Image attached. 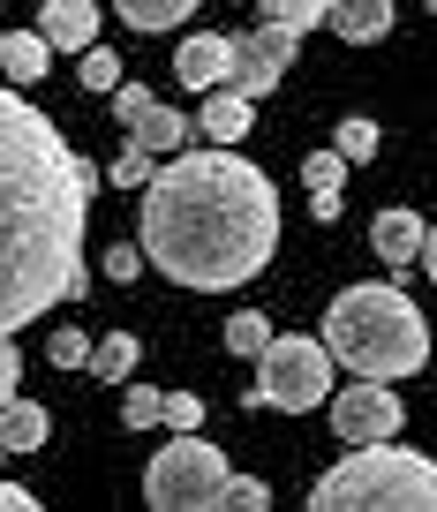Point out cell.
Returning a JSON list of instances; mask_svg holds the SVG:
<instances>
[{"mask_svg":"<svg viewBox=\"0 0 437 512\" xmlns=\"http://www.w3.org/2000/svg\"><path fill=\"white\" fill-rule=\"evenodd\" d=\"M91 196L98 166L16 83H0V339L83 294Z\"/></svg>","mask_w":437,"mask_h":512,"instance_id":"6da1fadb","label":"cell"},{"mask_svg":"<svg viewBox=\"0 0 437 512\" xmlns=\"http://www.w3.org/2000/svg\"><path fill=\"white\" fill-rule=\"evenodd\" d=\"M144 264L189 294H234L279 249V189L234 144H181L144 181Z\"/></svg>","mask_w":437,"mask_h":512,"instance_id":"7a4b0ae2","label":"cell"},{"mask_svg":"<svg viewBox=\"0 0 437 512\" xmlns=\"http://www.w3.org/2000/svg\"><path fill=\"white\" fill-rule=\"evenodd\" d=\"M324 354L332 369H355V377L400 384L430 362V324L407 302L392 279H370V287H340L332 309H324Z\"/></svg>","mask_w":437,"mask_h":512,"instance_id":"3957f363","label":"cell"},{"mask_svg":"<svg viewBox=\"0 0 437 512\" xmlns=\"http://www.w3.org/2000/svg\"><path fill=\"white\" fill-rule=\"evenodd\" d=\"M309 512H437V460L392 437L347 445L340 467L309 482Z\"/></svg>","mask_w":437,"mask_h":512,"instance_id":"277c9868","label":"cell"},{"mask_svg":"<svg viewBox=\"0 0 437 512\" xmlns=\"http://www.w3.org/2000/svg\"><path fill=\"white\" fill-rule=\"evenodd\" d=\"M332 400V354L309 332H272L257 347V384L242 392V407H287V415H309V407Z\"/></svg>","mask_w":437,"mask_h":512,"instance_id":"5b68a950","label":"cell"},{"mask_svg":"<svg viewBox=\"0 0 437 512\" xmlns=\"http://www.w3.org/2000/svg\"><path fill=\"white\" fill-rule=\"evenodd\" d=\"M227 452L204 445V430H181L174 445L151 460L144 475V505L151 512H219V497H227Z\"/></svg>","mask_w":437,"mask_h":512,"instance_id":"8992f818","label":"cell"},{"mask_svg":"<svg viewBox=\"0 0 437 512\" xmlns=\"http://www.w3.org/2000/svg\"><path fill=\"white\" fill-rule=\"evenodd\" d=\"M407 407L392 400V384L377 377H355L347 392H332V430H340V445H377V437H400Z\"/></svg>","mask_w":437,"mask_h":512,"instance_id":"52a82bcc","label":"cell"},{"mask_svg":"<svg viewBox=\"0 0 437 512\" xmlns=\"http://www.w3.org/2000/svg\"><path fill=\"white\" fill-rule=\"evenodd\" d=\"M114 121H121V136L129 144H144L151 159H174L181 144H189V113H174V106H159L151 91H136V83H114Z\"/></svg>","mask_w":437,"mask_h":512,"instance_id":"ba28073f","label":"cell"},{"mask_svg":"<svg viewBox=\"0 0 437 512\" xmlns=\"http://www.w3.org/2000/svg\"><path fill=\"white\" fill-rule=\"evenodd\" d=\"M294 46H302L294 31H279V23H257L249 38H234V76H227V83H234L242 98H272L279 76L294 68Z\"/></svg>","mask_w":437,"mask_h":512,"instance_id":"9c48e42d","label":"cell"},{"mask_svg":"<svg viewBox=\"0 0 437 512\" xmlns=\"http://www.w3.org/2000/svg\"><path fill=\"white\" fill-rule=\"evenodd\" d=\"M174 76L189 83V91H219V83L234 76V38H219V31H189L174 46Z\"/></svg>","mask_w":437,"mask_h":512,"instance_id":"30bf717a","label":"cell"},{"mask_svg":"<svg viewBox=\"0 0 437 512\" xmlns=\"http://www.w3.org/2000/svg\"><path fill=\"white\" fill-rule=\"evenodd\" d=\"M38 38L53 53H83L98 38V0H46L38 8Z\"/></svg>","mask_w":437,"mask_h":512,"instance_id":"8fae6325","label":"cell"},{"mask_svg":"<svg viewBox=\"0 0 437 512\" xmlns=\"http://www.w3.org/2000/svg\"><path fill=\"white\" fill-rule=\"evenodd\" d=\"M392 8L400 0H324V23L347 38V46H377L392 31Z\"/></svg>","mask_w":437,"mask_h":512,"instance_id":"7c38bea8","label":"cell"},{"mask_svg":"<svg viewBox=\"0 0 437 512\" xmlns=\"http://www.w3.org/2000/svg\"><path fill=\"white\" fill-rule=\"evenodd\" d=\"M204 144H242L249 136V121H257V98H242L234 83H219V91H204Z\"/></svg>","mask_w":437,"mask_h":512,"instance_id":"4fadbf2b","label":"cell"},{"mask_svg":"<svg viewBox=\"0 0 437 512\" xmlns=\"http://www.w3.org/2000/svg\"><path fill=\"white\" fill-rule=\"evenodd\" d=\"M46 68H53V46L38 31H0V76L16 83V91H31Z\"/></svg>","mask_w":437,"mask_h":512,"instance_id":"5bb4252c","label":"cell"},{"mask_svg":"<svg viewBox=\"0 0 437 512\" xmlns=\"http://www.w3.org/2000/svg\"><path fill=\"white\" fill-rule=\"evenodd\" d=\"M370 249L385 256V272H400V264H415V249H422V219L415 211H377V226H370Z\"/></svg>","mask_w":437,"mask_h":512,"instance_id":"9a60e30c","label":"cell"},{"mask_svg":"<svg viewBox=\"0 0 437 512\" xmlns=\"http://www.w3.org/2000/svg\"><path fill=\"white\" fill-rule=\"evenodd\" d=\"M46 437H53V415L38 400H16V392L0 400V445H8V452H38Z\"/></svg>","mask_w":437,"mask_h":512,"instance_id":"2e32d148","label":"cell"},{"mask_svg":"<svg viewBox=\"0 0 437 512\" xmlns=\"http://www.w3.org/2000/svg\"><path fill=\"white\" fill-rule=\"evenodd\" d=\"M302 181H309V211L332 226V219H340V189H347V159H340V151H317V159L302 166Z\"/></svg>","mask_w":437,"mask_h":512,"instance_id":"e0dca14e","label":"cell"},{"mask_svg":"<svg viewBox=\"0 0 437 512\" xmlns=\"http://www.w3.org/2000/svg\"><path fill=\"white\" fill-rule=\"evenodd\" d=\"M136 362H144L136 332H106V339L91 347V377H106V384H129V377H136Z\"/></svg>","mask_w":437,"mask_h":512,"instance_id":"ac0fdd59","label":"cell"},{"mask_svg":"<svg viewBox=\"0 0 437 512\" xmlns=\"http://www.w3.org/2000/svg\"><path fill=\"white\" fill-rule=\"evenodd\" d=\"M114 8L129 31H174V23H189L196 0H114Z\"/></svg>","mask_w":437,"mask_h":512,"instance_id":"d6986e66","label":"cell"},{"mask_svg":"<svg viewBox=\"0 0 437 512\" xmlns=\"http://www.w3.org/2000/svg\"><path fill=\"white\" fill-rule=\"evenodd\" d=\"M257 23H279V31H317L324 23V0H257Z\"/></svg>","mask_w":437,"mask_h":512,"instance_id":"ffe728a7","label":"cell"},{"mask_svg":"<svg viewBox=\"0 0 437 512\" xmlns=\"http://www.w3.org/2000/svg\"><path fill=\"white\" fill-rule=\"evenodd\" d=\"M332 151H340L347 166L377 159V121H370V113H347V121H340V144H332Z\"/></svg>","mask_w":437,"mask_h":512,"instance_id":"44dd1931","label":"cell"},{"mask_svg":"<svg viewBox=\"0 0 437 512\" xmlns=\"http://www.w3.org/2000/svg\"><path fill=\"white\" fill-rule=\"evenodd\" d=\"M98 181H114V189H144V181H151V151L144 144H121V159L98 166Z\"/></svg>","mask_w":437,"mask_h":512,"instance_id":"7402d4cb","label":"cell"},{"mask_svg":"<svg viewBox=\"0 0 437 512\" xmlns=\"http://www.w3.org/2000/svg\"><path fill=\"white\" fill-rule=\"evenodd\" d=\"M264 339H272V324H264L257 309H234V317H227V354H249V362H257Z\"/></svg>","mask_w":437,"mask_h":512,"instance_id":"603a6c76","label":"cell"},{"mask_svg":"<svg viewBox=\"0 0 437 512\" xmlns=\"http://www.w3.org/2000/svg\"><path fill=\"white\" fill-rule=\"evenodd\" d=\"M159 415H166V392H151V384H129L121 422H129V430H159Z\"/></svg>","mask_w":437,"mask_h":512,"instance_id":"cb8c5ba5","label":"cell"},{"mask_svg":"<svg viewBox=\"0 0 437 512\" xmlns=\"http://www.w3.org/2000/svg\"><path fill=\"white\" fill-rule=\"evenodd\" d=\"M114 83H121V53H106L91 38V46H83V91H114Z\"/></svg>","mask_w":437,"mask_h":512,"instance_id":"d4e9b609","label":"cell"},{"mask_svg":"<svg viewBox=\"0 0 437 512\" xmlns=\"http://www.w3.org/2000/svg\"><path fill=\"white\" fill-rule=\"evenodd\" d=\"M272 505V490H264L257 475H227V497H219V512H264Z\"/></svg>","mask_w":437,"mask_h":512,"instance_id":"484cf974","label":"cell"},{"mask_svg":"<svg viewBox=\"0 0 437 512\" xmlns=\"http://www.w3.org/2000/svg\"><path fill=\"white\" fill-rule=\"evenodd\" d=\"M46 362L53 369H91V339H83V332H53L46 339Z\"/></svg>","mask_w":437,"mask_h":512,"instance_id":"4316f807","label":"cell"},{"mask_svg":"<svg viewBox=\"0 0 437 512\" xmlns=\"http://www.w3.org/2000/svg\"><path fill=\"white\" fill-rule=\"evenodd\" d=\"M98 272L114 279V287H129V279H136V272H144V249H136V241H114V249L98 256Z\"/></svg>","mask_w":437,"mask_h":512,"instance_id":"83f0119b","label":"cell"},{"mask_svg":"<svg viewBox=\"0 0 437 512\" xmlns=\"http://www.w3.org/2000/svg\"><path fill=\"white\" fill-rule=\"evenodd\" d=\"M166 430H204V400H196V392H166Z\"/></svg>","mask_w":437,"mask_h":512,"instance_id":"f1b7e54d","label":"cell"},{"mask_svg":"<svg viewBox=\"0 0 437 512\" xmlns=\"http://www.w3.org/2000/svg\"><path fill=\"white\" fill-rule=\"evenodd\" d=\"M0 512H38V497L23 482H0Z\"/></svg>","mask_w":437,"mask_h":512,"instance_id":"f546056e","label":"cell"},{"mask_svg":"<svg viewBox=\"0 0 437 512\" xmlns=\"http://www.w3.org/2000/svg\"><path fill=\"white\" fill-rule=\"evenodd\" d=\"M16 377H23V362H16V347H8V339H0V400H8V392H16Z\"/></svg>","mask_w":437,"mask_h":512,"instance_id":"4dcf8cb0","label":"cell"},{"mask_svg":"<svg viewBox=\"0 0 437 512\" xmlns=\"http://www.w3.org/2000/svg\"><path fill=\"white\" fill-rule=\"evenodd\" d=\"M415 264L430 272V287H437V226H422V249H415Z\"/></svg>","mask_w":437,"mask_h":512,"instance_id":"1f68e13d","label":"cell"},{"mask_svg":"<svg viewBox=\"0 0 437 512\" xmlns=\"http://www.w3.org/2000/svg\"><path fill=\"white\" fill-rule=\"evenodd\" d=\"M0 460H8V445H0Z\"/></svg>","mask_w":437,"mask_h":512,"instance_id":"d6a6232c","label":"cell"},{"mask_svg":"<svg viewBox=\"0 0 437 512\" xmlns=\"http://www.w3.org/2000/svg\"><path fill=\"white\" fill-rule=\"evenodd\" d=\"M430 16H437V0H430Z\"/></svg>","mask_w":437,"mask_h":512,"instance_id":"836d02e7","label":"cell"}]
</instances>
